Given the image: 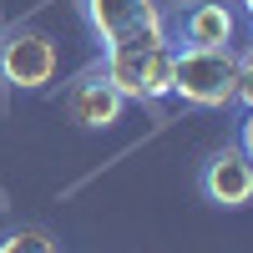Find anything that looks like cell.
<instances>
[{
    "label": "cell",
    "instance_id": "obj_5",
    "mask_svg": "<svg viewBox=\"0 0 253 253\" xmlns=\"http://www.w3.org/2000/svg\"><path fill=\"white\" fill-rule=\"evenodd\" d=\"M61 107H66V117H71L76 126L101 132V126H117V122H122L126 101H122V91L112 86V81L101 76V66H86V71H76V76L66 81Z\"/></svg>",
    "mask_w": 253,
    "mask_h": 253
},
{
    "label": "cell",
    "instance_id": "obj_6",
    "mask_svg": "<svg viewBox=\"0 0 253 253\" xmlns=\"http://www.w3.org/2000/svg\"><path fill=\"white\" fill-rule=\"evenodd\" d=\"M238 26L243 15L228 0H187V5H177L167 36H172V46H233Z\"/></svg>",
    "mask_w": 253,
    "mask_h": 253
},
{
    "label": "cell",
    "instance_id": "obj_1",
    "mask_svg": "<svg viewBox=\"0 0 253 253\" xmlns=\"http://www.w3.org/2000/svg\"><path fill=\"white\" fill-rule=\"evenodd\" d=\"M238 91V51L233 46H177L172 51V96L198 112L233 107Z\"/></svg>",
    "mask_w": 253,
    "mask_h": 253
},
{
    "label": "cell",
    "instance_id": "obj_11",
    "mask_svg": "<svg viewBox=\"0 0 253 253\" xmlns=\"http://www.w3.org/2000/svg\"><path fill=\"white\" fill-rule=\"evenodd\" d=\"M238 15H243V20H253V0H238Z\"/></svg>",
    "mask_w": 253,
    "mask_h": 253
},
{
    "label": "cell",
    "instance_id": "obj_8",
    "mask_svg": "<svg viewBox=\"0 0 253 253\" xmlns=\"http://www.w3.org/2000/svg\"><path fill=\"white\" fill-rule=\"evenodd\" d=\"M0 253H61L46 228H10L0 233Z\"/></svg>",
    "mask_w": 253,
    "mask_h": 253
},
{
    "label": "cell",
    "instance_id": "obj_10",
    "mask_svg": "<svg viewBox=\"0 0 253 253\" xmlns=\"http://www.w3.org/2000/svg\"><path fill=\"white\" fill-rule=\"evenodd\" d=\"M238 147H243V157L253 162V107H243V117H238Z\"/></svg>",
    "mask_w": 253,
    "mask_h": 253
},
{
    "label": "cell",
    "instance_id": "obj_9",
    "mask_svg": "<svg viewBox=\"0 0 253 253\" xmlns=\"http://www.w3.org/2000/svg\"><path fill=\"white\" fill-rule=\"evenodd\" d=\"M238 107H253V46L238 51V91H233Z\"/></svg>",
    "mask_w": 253,
    "mask_h": 253
},
{
    "label": "cell",
    "instance_id": "obj_12",
    "mask_svg": "<svg viewBox=\"0 0 253 253\" xmlns=\"http://www.w3.org/2000/svg\"><path fill=\"white\" fill-rule=\"evenodd\" d=\"M248 26H253V20H248Z\"/></svg>",
    "mask_w": 253,
    "mask_h": 253
},
{
    "label": "cell",
    "instance_id": "obj_7",
    "mask_svg": "<svg viewBox=\"0 0 253 253\" xmlns=\"http://www.w3.org/2000/svg\"><path fill=\"white\" fill-rule=\"evenodd\" d=\"M198 182H203V198L218 203V208H248L253 203V162L243 157L238 142L218 147V152L203 162V177Z\"/></svg>",
    "mask_w": 253,
    "mask_h": 253
},
{
    "label": "cell",
    "instance_id": "obj_2",
    "mask_svg": "<svg viewBox=\"0 0 253 253\" xmlns=\"http://www.w3.org/2000/svg\"><path fill=\"white\" fill-rule=\"evenodd\" d=\"M172 36L101 51V76L122 91V101H162L172 96Z\"/></svg>",
    "mask_w": 253,
    "mask_h": 253
},
{
    "label": "cell",
    "instance_id": "obj_3",
    "mask_svg": "<svg viewBox=\"0 0 253 253\" xmlns=\"http://www.w3.org/2000/svg\"><path fill=\"white\" fill-rule=\"evenodd\" d=\"M81 15H86L101 51L167 36V15H162L157 0H81Z\"/></svg>",
    "mask_w": 253,
    "mask_h": 253
},
{
    "label": "cell",
    "instance_id": "obj_4",
    "mask_svg": "<svg viewBox=\"0 0 253 253\" xmlns=\"http://www.w3.org/2000/svg\"><path fill=\"white\" fill-rule=\"evenodd\" d=\"M56 71H61V51H56V41L46 31L10 26L0 36V76L15 91H41L46 81H56Z\"/></svg>",
    "mask_w": 253,
    "mask_h": 253
}]
</instances>
